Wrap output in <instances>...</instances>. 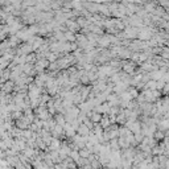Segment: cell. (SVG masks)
Returning a JSON list of instances; mask_svg holds the SVG:
<instances>
[{
	"label": "cell",
	"instance_id": "1",
	"mask_svg": "<svg viewBox=\"0 0 169 169\" xmlns=\"http://www.w3.org/2000/svg\"><path fill=\"white\" fill-rule=\"evenodd\" d=\"M90 163H91V167H93V169H99V168H100V164H99L96 160H91V161H90Z\"/></svg>",
	"mask_w": 169,
	"mask_h": 169
},
{
	"label": "cell",
	"instance_id": "2",
	"mask_svg": "<svg viewBox=\"0 0 169 169\" xmlns=\"http://www.w3.org/2000/svg\"><path fill=\"white\" fill-rule=\"evenodd\" d=\"M71 157L74 159V161H78V160L81 159V156H80V154H78L77 152H73V153H71Z\"/></svg>",
	"mask_w": 169,
	"mask_h": 169
},
{
	"label": "cell",
	"instance_id": "3",
	"mask_svg": "<svg viewBox=\"0 0 169 169\" xmlns=\"http://www.w3.org/2000/svg\"><path fill=\"white\" fill-rule=\"evenodd\" d=\"M81 157H85V159H86V157H89V152H87V151H86V149L81 151Z\"/></svg>",
	"mask_w": 169,
	"mask_h": 169
}]
</instances>
